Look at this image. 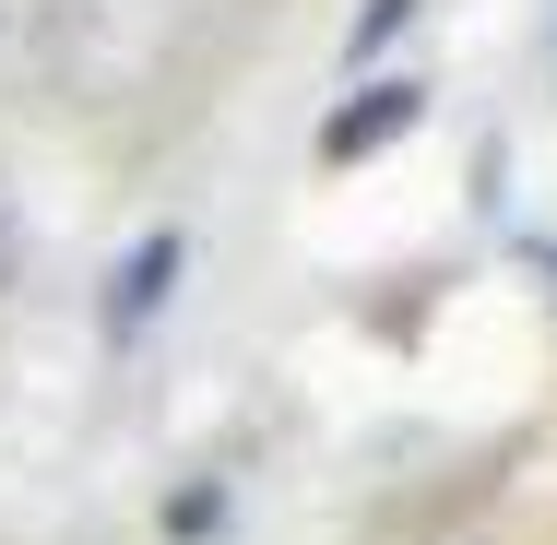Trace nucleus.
<instances>
[{
  "mask_svg": "<svg viewBox=\"0 0 557 545\" xmlns=\"http://www.w3.org/2000/svg\"><path fill=\"white\" fill-rule=\"evenodd\" d=\"M404 24H416V0H368V12H356V24H344V60H356V72H368V48H392V36H404Z\"/></svg>",
  "mask_w": 557,
  "mask_h": 545,
  "instance_id": "obj_3",
  "label": "nucleus"
},
{
  "mask_svg": "<svg viewBox=\"0 0 557 545\" xmlns=\"http://www.w3.org/2000/svg\"><path fill=\"white\" fill-rule=\"evenodd\" d=\"M178 273H190V237L178 225H154V237H131V261L108 273V332H143L166 297H178Z\"/></svg>",
  "mask_w": 557,
  "mask_h": 545,
  "instance_id": "obj_1",
  "label": "nucleus"
},
{
  "mask_svg": "<svg viewBox=\"0 0 557 545\" xmlns=\"http://www.w3.org/2000/svg\"><path fill=\"white\" fill-rule=\"evenodd\" d=\"M214 510H225L214 486H190V498H166V534H214Z\"/></svg>",
  "mask_w": 557,
  "mask_h": 545,
  "instance_id": "obj_4",
  "label": "nucleus"
},
{
  "mask_svg": "<svg viewBox=\"0 0 557 545\" xmlns=\"http://www.w3.org/2000/svg\"><path fill=\"white\" fill-rule=\"evenodd\" d=\"M416 119H428V84H368V96H344V108H333V131H321V154H333V166H356V154L404 143Z\"/></svg>",
  "mask_w": 557,
  "mask_h": 545,
  "instance_id": "obj_2",
  "label": "nucleus"
},
{
  "mask_svg": "<svg viewBox=\"0 0 557 545\" xmlns=\"http://www.w3.org/2000/svg\"><path fill=\"white\" fill-rule=\"evenodd\" d=\"M0 261H12V202H0Z\"/></svg>",
  "mask_w": 557,
  "mask_h": 545,
  "instance_id": "obj_5",
  "label": "nucleus"
}]
</instances>
